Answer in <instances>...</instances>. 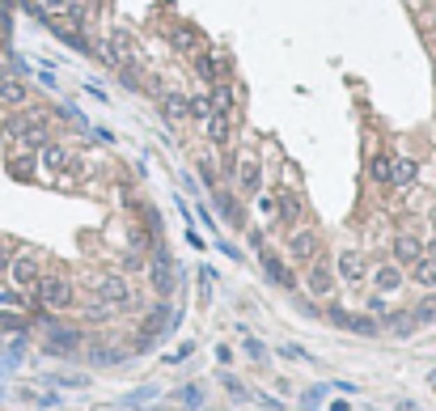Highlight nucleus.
I'll return each mask as SVG.
<instances>
[{
    "label": "nucleus",
    "mask_w": 436,
    "mask_h": 411,
    "mask_svg": "<svg viewBox=\"0 0 436 411\" xmlns=\"http://www.w3.org/2000/svg\"><path fill=\"white\" fill-rule=\"evenodd\" d=\"M34 301L42 305V310H68V305H72V280L60 276V272L38 276V284H34Z\"/></svg>",
    "instance_id": "obj_1"
},
{
    "label": "nucleus",
    "mask_w": 436,
    "mask_h": 411,
    "mask_svg": "<svg viewBox=\"0 0 436 411\" xmlns=\"http://www.w3.org/2000/svg\"><path fill=\"white\" fill-rule=\"evenodd\" d=\"M93 293H98L102 305H111V310L132 305V284H127V276H119V272H102V276L93 280Z\"/></svg>",
    "instance_id": "obj_2"
},
{
    "label": "nucleus",
    "mask_w": 436,
    "mask_h": 411,
    "mask_svg": "<svg viewBox=\"0 0 436 411\" xmlns=\"http://www.w3.org/2000/svg\"><path fill=\"white\" fill-rule=\"evenodd\" d=\"M38 276H42V263H38L34 250H22V254H13V259H9V280H13L22 293H34Z\"/></svg>",
    "instance_id": "obj_3"
},
{
    "label": "nucleus",
    "mask_w": 436,
    "mask_h": 411,
    "mask_svg": "<svg viewBox=\"0 0 436 411\" xmlns=\"http://www.w3.org/2000/svg\"><path fill=\"white\" fill-rule=\"evenodd\" d=\"M318 250H322V233L318 229H288V254L297 263H313L318 259Z\"/></svg>",
    "instance_id": "obj_4"
},
{
    "label": "nucleus",
    "mask_w": 436,
    "mask_h": 411,
    "mask_svg": "<svg viewBox=\"0 0 436 411\" xmlns=\"http://www.w3.org/2000/svg\"><path fill=\"white\" fill-rule=\"evenodd\" d=\"M148 280H153V288L161 297H170V288H174V259L166 254V246H161V242H157V254H153V263H148Z\"/></svg>",
    "instance_id": "obj_5"
},
{
    "label": "nucleus",
    "mask_w": 436,
    "mask_h": 411,
    "mask_svg": "<svg viewBox=\"0 0 436 411\" xmlns=\"http://www.w3.org/2000/svg\"><path fill=\"white\" fill-rule=\"evenodd\" d=\"M106 60H111L115 68H127L132 60H136V38L119 26V30H111V38H106Z\"/></svg>",
    "instance_id": "obj_6"
},
{
    "label": "nucleus",
    "mask_w": 436,
    "mask_h": 411,
    "mask_svg": "<svg viewBox=\"0 0 436 411\" xmlns=\"http://www.w3.org/2000/svg\"><path fill=\"white\" fill-rule=\"evenodd\" d=\"M331 288H335V272H331V263L313 259L309 272H305V293L318 297V301H326V297H331Z\"/></svg>",
    "instance_id": "obj_7"
},
{
    "label": "nucleus",
    "mask_w": 436,
    "mask_h": 411,
    "mask_svg": "<svg viewBox=\"0 0 436 411\" xmlns=\"http://www.w3.org/2000/svg\"><path fill=\"white\" fill-rule=\"evenodd\" d=\"M258 263H263V272H267V280H276L280 288H297V276H293V267L280 259L276 250H267V246H258Z\"/></svg>",
    "instance_id": "obj_8"
},
{
    "label": "nucleus",
    "mask_w": 436,
    "mask_h": 411,
    "mask_svg": "<svg viewBox=\"0 0 436 411\" xmlns=\"http://www.w3.org/2000/svg\"><path fill=\"white\" fill-rule=\"evenodd\" d=\"M331 323L343 327V331H356V335H377V318L352 314V310H343V305H331Z\"/></svg>",
    "instance_id": "obj_9"
},
{
    "label": "nucleus",
    "mask_w": 436,
    "mask_h": 411,
    "mask_svg": "<svg viewBox=\"0 0 436 411\" xmlns=\"http://www.w3.org/2000/svg\"><path fill=\"white\" fill-rule=\"evenodd\" d=\"M0 107H9V111L30 107V85L22 77H0Z\"/></svg>",
    "instance_id": "obj_10"
},
{
    "label": "nucleus",
    "mask_w": 436,
    "mask_h": 411,
    "mask_svg": "<svg viewBox=\"0 0 436 411\" xmlns=\"http://www.w3.org/2000/svg\"><path fill=\"white\" fill-rule=\"evenodd\" d=\"M233 174H238V191H242V195H258V191H263V166H258V157H250V153L238 162Z\"/></svg>",
    "instance_id": "obj_11"
},
{
    "label": "nucleus",
    "mask_w": 436,
    "mask_h": 411,
    "mask_svg": "<svg viewBox=\"0 0 436 411\" xmlns=\"http://www.w3.org/2000/svg\"><path fill=\"white\" fill-rule=\"evenodd\" d=\"M335 272H339V280H348V284H360V280H364V250H356V246L339 250V263H335Z\"/></svg>",
    "instance_id": "obj_12"
},
{
    "label": "nucleus",
    "mask_w": 436,
    "mask_h": 411,
    "mask_svg": "<svg viewBox=\"0 0 436 411\" xmlns=\"http://www.w3.org/2000/svg\"><path fill=\"white\" fill-rule=\"evenodd\" d=\"M170 47L178 51V56H187V60H191V56H195V51L203 47V38H199V30H195L191 22H178V26L170 30Z\"/></svg>",
    "instance_id": "obj_13"
},
{
    "label": "nucleus",
    "mask_w": 436,
    "mask_h": 411,
    "mask_svg": "<svg viewBox=\"0 0 436 411\" xmlns=\"http://www.w3.org/2000/svg\"><path fill=\"white\" fill-rule=\"evenodd\" d=\"M403 267L398 263H381V267H373V288L381 293V297H390V293H398L403 288Z\"/></svg>",
    "instance_id": "obj_14"
},
{
    "label": "nucleus",
    "mask_w": 436,
    "mask_h": 411,
    "mask_svg": "<svg viewBox=\"0 0 436 411\" xmlns=\"http://www.w3.org/2000/svg\"><path fill=\"white\" fill-rule=\"evenodd\" d=\"M68 157H72V148H64V144H56V140H47V144L38 148V166H42L47 174H60V170L68 166Z\"/></svg>",
    "instance_id": "obj_15"
},
{
    "label": "nucleus",
    "mask_w": 436,
    "mask_h": 411,
    "mask_svg": "<svg viewBox=\"0 0 436 411\" xmlns=\"http://www.w3.org/2000/svg\"><path fill=\"white\" fill-rule=\"evenodd\" d=\"M203 127H208V140H212L216 148H225V144L233 140V115H229V111H212V119H208Z\"/></svg>",
    "instance_id": "obj_16"
},
{
    "label": "nucleus",
    "mask_w": 436,
    "mask_h": 411,
    "mask_svg": "<svg viewBox=\"0 0 436 411\" xmlns=\"http://www.w3.org/2000/svg\"><path fill=\"white\" fill-rule=\"evenodd\" d=\"M419 254H423V238H415V233H398L394 238V263L398 267H411Z\"/></svg>",
    "instance_id": "obj_17"
},
{
    "label": "nucleus",
    "mask_w": 436,
    "mask_h": 411,
    "mask_svg": "<svg viewBox=\"0 0 436 411\" xmlns=\"http://www.w3.org/2000/svg\"><path fill=\"white\" fill-rule=\"evenodd\" d=\"M415 178H419V162H411V157H394V162H390V183H386V187L407 191V187H415Z\"/></svg>",
    "instance_id": "obj_18"
},
{
    "label": "nucleus",
    "mask_w": 436,
    "mask_h": 411,
    "mask_svg": "<svg viewBox=\"0 0 436 411\" xmlns=\"http://www.w3.org/2000/svg\"><path fill=\"white\" fill-rule=\"evenodd\" d=\"M77 343H81V331H72V327H56V323L47 327V352H72Z\"/></svg>",
    "instance_id": "obj_19"
},
{
    "label": "nucleus",
    "mask_w": 436,
    "mask_h": 411,
    "mask_svg": "<svg viewBox=\"0 0 436 411\" xmlns=\"http://www.w3.org/2000/svg\"><path fill=\"white\" fill-rule=\"evenodd\" d=\"M191 64H195V72H199V77H203L208 85L225 77V68H221V60H216V56H212V51H203V47H199V51H195V56H191Z\"/></svg>",
    "instance_id": "obj_20"
},
{
    "label": "nucleus",
    "mask_w": 436,
    "mask_h": 411,
    "mask_svg": "<svg viewBox=\"0 0 436 411\" xmlns=\"http://www.w3.org/2000/svg\"><path fill=\"white\" fill-rule=\"evenodd\" d=\"M187 111H191V98L187 93H178V89L161 93V115H166V119H187Z\"/></svg>",
    "instance_id": "obj_21"
},
{
    "label": "nucleus",
    "mask_w": 436,
    "mask_h": 411,
    "mask_svg": "<svg viewBox=\"0 0 436 411\" xmlns=\"http://www.w3.org/2000/svg\"><path fill=\"white\" fill-rule=\"evenodd\" d=\"M411 280L419 288H436V254H419V259L411 263Z\"/></svg>",
    "instance_id": "obj_22"
},
{
    "label": "nucleus",
    "mask_w": 436,
    "mask_h": 411,
    "mask_svg": "<svg viewBox=\"0 0 436 411\" xmlns=\"http://www.w3.org/2000/svg\"><path fill=\"white\" fill-rule=\"evenodd\" d=\"M34 170H38L34 153H17V157H9V174H13L17 183H30V178H34Z\"/></svg>",
    "instance_id": "obj_23"
},
{
    "label": "nucleus",
    "mask_w": 436,
    "mask_h": 411,
    "mask_svg": "<svg viewBox=\"0 0 436 411\" xmlns=\"http://www.w3.org/2000/svg\"><path fill=\"white\" fill-rule=\"evenodd\" d=\"M276 208H280V212H276V217H280V221H284V225H288V229H297V217H301V199H297V195H288V191H284V195H280V199H276Z\"/></svg>",
    "instance_id": "obj_24"
},
{
    "label": "nucleus",
    "mask_w": 436,
    "mask_h": 411,
    "mask_svg": "<svg viewBox=\"0 0 436 411\" xmlns=\"http://www.w3.org/2000/svg\"><path fill=\"white\" fill-rule=\"evenodd\" d=\"M216 203H221V221H229L233 229L242 225V208H238V195H229V191H216Z\"/></svg>",
    "instance_id": "obj_25"
},
{
    "label": "nucleus",
    "mask_w": 436,
    "mask_h": 411,
    "mask_svg": "<svg viewBox=\"0 0 436 411\" xmlns=\"http://www.w3.org/2000/svg\"><path fill=\"white\" fill-rule=\"evenodd\" d=\"M212 111H229V115H233V89H229L225 77L212 81Z\"/></svg>",
    "instance_id": "obj_26"
},
{
    "label": "nucleus",
    "mask_w": 436,
    "mask_h": 411,
    "mask_svg": "<svg viewBox=\"0 0 436 411\" xmlns=\"http://www.w3.org/2000/svg\"><path fill=\"white\" fill-rule=\"evenodd\" d=\"M390 162H394L390 153H373V157H368V178L386 187V183H390Z\"/></svg>",
    "instance_id": "obj_27"
},
{
    "label": "nucleus",
    "mask_w": 436,
    "mask_h": 411,
    "mask_svg": "<svg viewBox=\"0 0 436 411\" xmlns=\"http://www.w3.org/2000/svg\"><path fill=\"white\" fill-rule=\"evenodd\" d=\"M187 119H195V123H208V119H212V98H191V111H187Z\"/></svg>",
    "instance_id": "obj_28"
},
{
    "label": "nucleus",
    "mask_w": 436,
    "mask_h": 411,
    "mask_svg": "<svg viewBox=\"0 0 436 411\" xmlns=\"http://www.w3.org/2000/svg\"><path fill=\"white\" fill-rule=\"evenodd\" d=\"M254 212H258L263 221H276V212H280V208H276V195H263V191H258V199H254Z\"/></svg>",
    "instance_id": "obj_29"
},
{
    "label": "nucleus",
    "mask_w": 436,
    "mask_h": 411,
    "mask_svg": "<svg viewBox=\"0 0 436 411\" xmlns=\"http://www.w3.org/2000/svg\"><path fill=\"white\" fill-rule=\"evenodd\" d=\"M415 323H436V293L432 297H423L419 305H415V314H411Z\"/></svg>",
    "instance_id": "obj_30"
},
{
    "label": "nucleus",
    "mask_w": 436,
    "mask_h": 411,
    "mask_svg": "<svg viewBox=\"0 0 436 411\" xmlns=\"http://www.w3.org/2000/svg\"><path fill=\"white\" fill-rule=\"evenodd\" d=\"M178 403H182V407H199V403H203V390H199V386H182V390H178Z\"/></svg>",
    "instance_id": "obj_31"
},
{
    "label": "nucleus",
    "mask_w": 436,
    "mask_h": 411,
    "mask_svg": "<svg viewBox=\"0 0 436 411\" xmlns=\"http://www.w3.org/2000/svg\"><path fill=\"white\" fill-rule=\"evenodd\" d=\"M0 331H5V335L9 331H26V318L22 314H0Z\"/></svg>",
    "instance_id": "obj_32"
},
{
    "label": "nucleus",
    "mask_w": 436,
    "mask_h": 411,
    "mask_svg": "<svg viewBox=\"0 0 436 411\" xmlns=\"http://www.w3.org/2000/svg\"><path fill=\"white\" fill-rule=\"evenodd\" d=\"M60 174H68V178H85V157H77V153H72V157H68V166H64Z\"/></svg>",
    "instance_id": "obj_33"
},
{
    "label": "nucleus",
    "mask_w": 436,
    "mask_h": 411,
    "mask_svg": "<svg viewBox=\"0 0 436 411\" xmlns=\"http://www.w3.org/2000/svg\"><path fill=\"white\" fill-rule=\"evenodd\" d=\"M246 356H250V361H267V348L258 339H246Z\"/></svg>",
    "instance_id": "obj_34"
},
{
    "label": "nucleus",
    "mask_w": 436,
    "mask_h": 411,
    "mask_svg": "<svg viewBox=\"0 0 436 411\" xmlns=\"http://www.w3.org/2000/svg\"><path fill=\"white\" fill-rule=\"evenodd\" d=\"M221 382H225V390H229V394H233V398H246V386H242V382H238V378H229V373H225V378H221Z\"/></svg>",
    "instance_id": "obj_35"
},
{
    "label": "nucleus",
    "mask_w": 436,
    "mask_h": 411,
    "mask_svg": "<svg viewBox=\"0 0 436 411\" xmlns=\"http://www.w3.org/2000/svg\"><path fill=\"white\" fill-rule=\"evenodd\" d=\"M0 305H26V297L13 293V288H0Z\"/></svg>",
    "instance_id": "obj_36"
},
{
    "label": "nucleus",
    "mask_w": 436,
    "mask_h": 411,
    "mask_svg": "<svg viewBox=\"0 0 436 411\" xmlns=\"http://www.w3.org/2000/svg\"><path fill=\"white\" fill-rule=\"evenodd\" d=\"M368 310H373V314H381V318L390 314V310H386V297H381V293H373V297H368Z\"/></svg>",
    "instance_id": "obj_37"
},
{
    "label": "nucleus",
    "mask_w": 436,
    "mask_h": 411,
    "mask_svg": "<svg viewBox=\"0 0 436 411\" xmlns=\"http://www.w3.org/2000/svg\"><path fill=\"white\" fill-rule=\"evenodd\" d=\"M326 390L322 386H313V390H305V398H301V407H318V398H322Z\"/></svg>",
    "instance_id": "obj_38"
},
{
    "label": "nucleus",
    "mask_w": 436,
    "mask_h": 411,
    "mask_svg": "<svg viewBox=\"0 0 436 411\" xmlns=\"http://www.w3.org/2000/svg\"><path fill=\"white\" fill-rule=\"evenodd\" d=\"M42 9H47L51 17H56V13H64V9H68V0H42Z\"/></svg>",
    "instance_id": "obj_39"
},
{
    "label": "nucleus",
    "mask_w": 436,
    "mask_h": 411,
    "mask_svg": "<svg viewBox=\"0 0 436 411\" xmlns=\"http://www.w3.org/2000/svg\"><path fill=\"white\" fill-rule=\"evenodd\" d=\"M191 352H195V343H182V348H178V352L170 356V361H187V356H191Z\"/></svg>",
    "instance_id": "obj_40"
},
{
    "label": "nucleus",
    "mask_w": 436,
    "mask_h": 411,
    "mask_svg": "<svg viewBox=\"0 0 436 411\" xmlns=\"http://www.w3.org/2000/svg\"><path fill=\"white\" fill-rule=\"evenodd\" d=\"M331 411H352V403H343V398H335V403H331Z\"/></svg>",
    "instance_id": "obj_41"
},
{
    "label": "nucleus",
    "mask_w": 436,
    "mask_h": 411,
    "mask_svg": "<svg viewBox=\"0 0 436 411\" xmlns=\"http://www.w3.org/2000/svg\"><path fill=\"white\" fill-rule=\"evenodd\" d=\"M398 411H419V403H411V398H403V403H398Z\"/></svg>",
    "instance_id": "obj_42"
},
{
    "label": "nucleus",
    "mask_w": 436,
    "mask_h": 411,
    "mask_svg": "<svg viewBox=\"0 0 436 411\" xmlns=\"http://www.w3.org/2000/svg\"><path fill=\"white\" fill-rule=\"evenodd\" d=\"M0 30H9V13H5V5H0Z\"/></svg>",
    "instance_id": "obj_43"
},
{
    "label": "nucleus",
    "mask_w": 436,
    "mask_h": 411,
    "mask_svg": "<svg viewBox=\"0 0 436 411\" xmlns=\"http://www.w3.org/2000/svg\"><path fill=\"white\" fill-rule=\"evenodd\" d=\"M0 77H13V72H9V68H5V64H0Z\"/></svg>",
    "instance_id": "obj_44"
},
{
    "label": "nucleus",
    "mask_w": 436,
    "mask_h": 411,
    "mask_svg": "<svg viewBox=\"0 0 436 411\" xmlns=\"http://www.w3.org/2000/svg\"><path fill=\"white\" fill-rule=\"evenodd\" d=\"M0 51H5V42H0Z\"/></svg>",
    "instance_id": "obj_45"
}]
</instances>
